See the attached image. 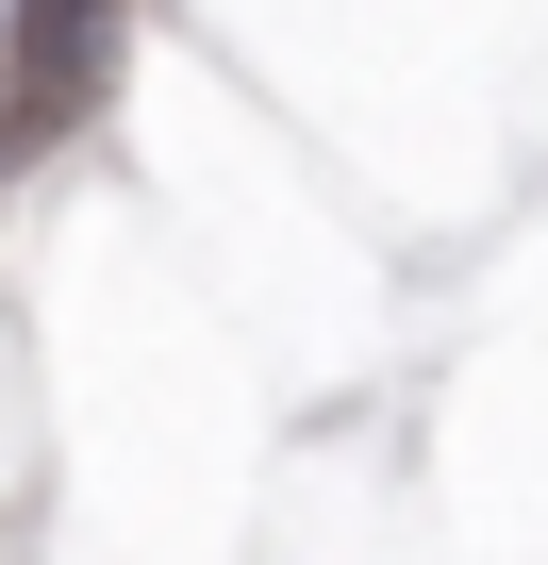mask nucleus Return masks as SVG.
I'll list each match as a JSON object with an SVG mask.
<instances>
[{
    "label": "nucleus",
    "instance_id": "nucleus-1",
    "mask_svg": "<svg viewBox=\"0 0 548 565\" xmlns=\"http://www.w3.org/2000/svg\"><path fill=\"white\" fill-rule=\"evenodd\" d=\"M117 51H133L117 18H0V167H51V134L100 117Z\"/></svg>",
    "mask_w": 548,
    "mask_h": 565
}]
</instances>
